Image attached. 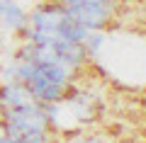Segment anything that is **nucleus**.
Returning a JSON list of instances; mask_svg holds the SVG:
<instances>
[{
    "label": "nucleus",
    "instance_id": "f257e3e1",
    "mask_svg": "<svg viewBox=\"0 0 146 143\" xmlns=\"http://www.w3.org/2000/svg\"><path fill=\"white\" fill-rule=\"evenodd\" d=\"M68 20L83 24L85 29H105L110 27V22L115 20L117 15V3H110V0H88V3H80V5L66 7Z\"/></svg>",
    "mask_w": 146,
    "mask_h": 143
},
{
    "label": "nucleus",
    "instance_id": "f03ea898",
    "mask_svg": "<svg viewBox=\"0 0 146 143\" xmlns=\"http://www.w3.org/2000/svg\"><path fill=\"white\" fill-rule=\"evenodd\" d=\"M27 17H29V24L36 27V29H61V27L68 22L66 7L56 5V3H51V0L36 5Z\"/></svg>",
    "mask_w": 146,
    "mask_h": 143
},
{
    "label": "nucleus",
    "instance_id": "7ed1b4c3",
    "mask_svg": "<svg viewBox=\"0 0 146 143\" xmlns=\"http://www.w3.org/2000/svg\"><path fill=\"white\" fill-rule=\"evenodd\" d=\"M29 102H34V100H32L25 82H15V80L0 82V117L10 109H20Z\"/></svg>",
    "mask_w": 146,
    "mask_h": 143
},
{
    "label": "nucleus",
    "instance_id": "20e7f679",
    "mask_svg": "<svg viewBox=\"0 0 146 143\" xmlns=\"http://www.w3.org/2000/svg\"><path fill=\"white\" fill-rule=\"evenodd\" d=\"M0 24L5 27L7 32L20 34L29 24V17H27L25 7L20 3H15V0H0Z\"/></svg>",
    "mask_w": 146,
    "mask_h": 143
},
{
    "label": "nucleus",
    "instance_id": "39448f33",
    "mask_svg": "<svg viewBox=\"0 0 146 143\" xmlns=\"http://www.w3.org/2000/svg\"><path fill=\"white\" fill-rule=\"evenodd\" d=\"M105 41H107V34H105V29H93V32H88V36L80 41L90 61H93V58H98V53H100V49L105 46Z\"/></svg>",
    "mask_w": 146,
    "mask_h": 143
},
{
    "label": "nucleus",
    "instance_id": "423d86ee",
    "mask_svg": "<svg viewBox=\"0 0 146 143\" xmlns=\"http://www.w3.org/2000/svg\"><path fill=\"white\" fill-rule=\"evenodd\" d=\"M51 3H56L61 7H73V5H80V3H88V0H51Z\"/></svg>",
    "mask_w": 146,
    "mask_h": 143
},
{
    "label": "nucleus",
    "instance_id": "0eeeda50",
    "mask_svg": "<svg viewBox=\"0 0 146 143\" xmlns=\"http://www.w3.org/2000/svg\"><path fill=\"white\" fill-rule=\"evenodd\" d=\"M3 136H7V124H5V119L0 117V138Z\"/></svg>",
    "mask_w": 146,
    "mask_h": 143
},
{
    "label": "nucleus",
    "instance_id": "6e6552de",
    "mask_svg": "<svg viewBox=\"0 0 146 143\" xmlns=\"http://www.w3.org/2000/svg\"><path fill=\"white\" fill-rule=\"evenodd\" d=\"M0 143H22V141H17V138H12V136H3Z\"/></svg>",
    "mask_w": 146,
    "mask_h": 143
},
{
    "label": "nucleus",
    "instance_id": "1a4fd4ad",
    "mask_svg": "<svg viewBox=\"0 0 146 143\" xmlns=\"http://www.w3.org/2000/svg\"><path fill=\"white\" fill-rule=\"evenodd\" d=\"M110 3H117V5H119V3H124V0H110Z\"/></svg>",
    "mask_w": 146,
    "mask_h": 143
}]
</instances>
